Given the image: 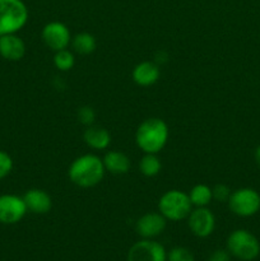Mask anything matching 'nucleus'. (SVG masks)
<instances>
[{
    "instance_id": "obj_1",
    "label": "nucleus",
    "mask_w": 260,
    "mask_h": 261,
    "mask_svg": "<svg viewBox=\"0 0 260 261\" xmlns=\"http://www.w3.org/2000/svg\"><path fill=\"white\" fill-rule=\"evenodd\" d=\"M106 168L103 161L98 155L87 153L79 155L68 168L69 180L79 188L88 189L97 186L105 177Z\"/></svg>"
},
{
    "instance_id": "obj_2",
    "label": "nucleus",
    "mask_w": 260,
    "mask_h": 261,
    "mask_svg": "<svg viewBox=\"0 0 260 261\" xmlns=\"http://www.w3.org/2000/svg\"><path fill=\"white\" fill-rule=\"evenodd\" d=\"M170 137L168 125L160 117H149L142 121L135 132V143L143 153L158 154L166 147Z\"/></svg>"
},
{
    "instance_id": "obj_3",
    "label": "nucleus",
    "mask_w": 260,
    "mask_h": 261,
    "mask_svg": "<svg viewBox=\"0 0 260 261\" xmlns=\"http://www.w3.org/2000/svg\"><path fill=\"white\" fill-rule=\"evenodd\" d=\"M28 17L23 0H0V36L19 32L27 24Z\"/></svg>"
},
{
    "instance_id": "obj_4",
    "label": "nucleus",
    "mask_w": 260,
    "mask_h": 261,
    "mask_svg": "<svg viewBox=\"0 0 260 261\" xmlns=\"http://www.w3.org/2000/svg\"><path fill=\"white\" fill-rule=\"evenodd\" d=\"M193 211L189 195L181 190H168L158 200V212L167 221L178 222L186 219Z\"/></svg>"
},
{
    "instance_id": "obj_5",
    "label": "nucleus",
    "mask_w": 260,
    "mask_h": 261,
    "mask_svg": "<svg viewBox=\"0 0 260 261\" xmlns=\"http://www.w3.org/2000/svg\"><path fill=\"white\" fill-rule=\"evenodd\" d=\"M227 250L241 261H252L260 255V242L254 233L247 229H235L227 237Z\"/></svg>"
},
{
    "instance_id": "obj_6",
    "label": "nucleus",
    "mask_w": 260,
    "mask_h": 261,
    "mask_svg": "<svg viewBox=\"0 0 260 261\" xmlns=\"http://www.w3.org/2000/svg\"><path fill=\"white\" fill-rule=\"evenodd\" d=\"M227 204L235 216L249 218L260 211V194L252 188H240L232 191Z\"/></svg>"
},
{
    "instance_id": "obj_7",
    "label": "nucleus",
    "mask_w": 260,
    "mask_h": 261,
    "mask_svg": "<svg viewBox=\"0 0 260 261\" xmlns=\"http://www.w3.org/2000/svg\"><path fill=\"white\" fill-rule=\"evenodd\" d=\"M126 261H167V251L158 241L142 239L130 247Z\"/></svg>"
},
{
    "instance_id": "obj_8",
    "label": "nucleus",
    "mask_w": 260,
    "mask_h": 261,
    "mask_svg": "<svg viewBox=\"0 0 260 261\" xmlns=\"http://www.w3.org/2000/svg\"><path fill=\"white\" fill-rule=\"evenodd\" d=\"M41 37L43 43L55 53L68 48L71 43V33L68 25L59 20H53L43 25Z\"/></svg>"
},
{
    "instance_id": "obj_9",
    "label": "nucleus",
    "mask_w": 260,
    "mask_h": 261,
    "mask_svg": "<svg viewBox=\"0 0 260 261\" xmlns=\"http://www.w3.org/2000/svg\"><path fill=\"white\" fill-rule=\"evenodd\" d=\"M186 219L191 233L199 239L209 237L216 228V217L206 206H196L190 212Z\"/></svg>"
},
{
    "instance_id": "obj_10",
    "label": "nucleus",
    "mask_w": 260,
    "mask_h": 261,
    "mask_svg": "<svg viewBox=\"0 0 260 261\" xmlns=\"http://www.w3.org/2000/svg\"><path fill=\"white\" fill-rule=\"evenodd\" d=\"M23 196L14 194H3L0 195V223L15 224L22 221L27 214Z\"/></svg>"
},
{
    "instance_id": "obj_11",
    "label": "nucleus",
    "mask_w": 260,
    "mask_h": 261,
    "mask_svg": "<svg viewBox=\"0 0 260 261\" xmlns=\"http://www.w3.org/2000/svg\"><path fill=\"white\" fill-rule=\"evenodd\" d=\"M167 226V219L160 212H148L143 214L135 223V231L142 239L154 240L163 233Z\"/></svg>"
},
{
    "instance_id": "obj_12",
    "label": "nucleus",
    "mask_w": 260,
    "mask_h": 261,
    "mask_svg": "<svg viewBox=\"0 0 260 261\" xmlns=\"http://www.w3.org/2000/svg\"><path fill=\"white\" fill-rule=\"evenodd\" d=\"M25 55V43L17 33L0 36V56L8 61H19Z\"/></svg>"
},
{
    "instance_id": "obj_13",
    "label": "nucleus",
    "mask_w": 260,
    "mask_h": 261,
    "mask_svg": "<svg viewBox=\"0 0 260 261\" xmlns=\"http://www.w3.org/2000/svg\"><path fill=\"white\" fill-rule=\"evenodd\" d=\"M27 211L33 214H46L53 208V199L42 189H30L23 195Z\"/></svg>"
},
{
    "instance_id": "obj_14",
    "label": "nucleus",
    "mask_w": 260,
    "mask_h": 261,
    "mask_svg": "<svg viewBox=\"0 0 260 261\" xmlns=\"http://www.w3.org/2000/svg\"><path fill=\"white\" fill-rule=\"evenodd\" d=\"M161 76V69L153 61H142L132 71V78L140 87H150L157 83Z\"/></svg>"
},
{
    "instance_id": "obj_15",
    "label": "nucleus",
    "mask_w": 260,
    "mask_h": 261,
    "mask_svg": "<svg viewBox=\"0 0 260 261\" xmlns=\"http://www.w3.org/2000/svg\"><path fill=\"white\" fill-rule=\"evenodd\" d=\"M84 143L94 150H105L111 144V134L109 130L101 126H87L83 134Z\"/></svg>"
},
{
    "instance_id": "obj_16",
    "label": "nucleus",
    "mask_w": 260,
    "mask_h": 261,
    "mask_svg": "<svg viewBox=\"0 0 260 261\" xmlns=\"http://www.w3.org/2000/svg\"><path fill=\"white\" fill-rule=\"evenodd\" d=\"M106 171L112 175H125L130 170V158L120 150H109L102 158Z\"/></svg>"
},
{
    "instance_id": "obj_17",
    "label": "nucleus",
    "mask_w": 260,
    "mask_h": 261,
    "mask_svg": "<svg viewBox=\"0 0 260 261\" xmlns=\"http://www.w3.org/2000/svg\"><path fill=\"white\" fill-rule=\"evenodd\" d=\"M71 46L75 53L81 54V55H89L96 50L97 41L92 33L81 32L71 37Z\"/></svg>"
},
{
    "instance_id": "obj_18",
    "label": "nucleus",
    "mask_w": 260,
    "mask_h": 261,
    "mask_svg": "<svg viewBox=\"0 0 260 261\" xmlns=\"http://www.w3.org/2000/svg\"><path fill=\"white\" fill-rule=\"evenodd\" d=\"M193 206H208L213 200V191L205 184H198L193 186L191 190L188 193Z\"/></svg>"
},
{
    "instance_id": "obj_19",
    "label": "nucleus",
    "mask_w": 260,
    "mask_h": 261,
    "mask_svg": "<svg viewBox=\"0 0 260 261\" xmlns=\"http://www.w3.org/2000/svg\"><path fill=\"white\" fill-rule=\"evenodd\" d=\"M161 168H162V163H161L157 154L144 153V155H143L139 162V171L143 176L154 177L161 172Z\"/></svg>"
},
{
    "instance_id": "obj_20",
    "label": "nucleus",
    "mask_w": 260,
    "mask_h": 261,
    "mask_svg": "<svg viewBox=\"0 0 260 261\" xmlns=\"http://www.w3.org/2000/svg\"><path fill=\"white\" fill-rule=\"evenodd\" d=\"M54 65L60 71H69L75 65V56L68 48L56 51L54 55Z\"/></svg>"
},
{
    "instance_id": "obj_21",
    "label": "nucleus",
    "mask_w": 260,
    "mask_h": 261,
    "mask_svg": "<svg viewBox=\"0 0 260 261\" xmlns=\"http://www.w3.org/2000/svg\"><path fill=\"white\" fill-rule=\"evenodd\" d=\"M167 261H195V257L186 247L176 246L167 252Z\"/></svg>"
},
{
    "instance_id": "obj_22",
    "label": "nucleus",
    "mask_w": 260,
    "mask_h": 261,
    "mask_svg": "<svg viewBox=\"0 0 260 261\" xmlns=\"http://www.w3.org/2000/svg\"><path fill=\"white\" fill-rule=\"evenodd\" d=\"M13 158L4 150H0V180L7 177L13 170Z\"/></svg>"
},
{
    "instance_id": "obj_23",
    "label": "nucleus",
    "mask_w": 260,
    "mask_h": 261,
    "mask_svg": "<svg viewBox=\"0 0 260 261\" xmlns=\"http://www.w3.org/2000/svg\"><path fill=\"white\" fill-rule=\"evenodd\" d=\"M78 120L81 124L91 126L96 120V111L89 106H83L78 110Z\"/></svg>"
},
{
    "instance_id": "obj_24",
    "label": "nucleus",
    "mask_w": 260,
    "mask_h": 261,
    "mask_svg": "<svg viewBox=\"0 0 260 261\" xmlns=\"http://www.w3.org/2000/svg\"><path fill=\"white\" fill-rule=\"evenodd\" d=\"M213 199L214 200L219 201V203H227L231 196L232 190L226 185V184H217L213 189Z\"/></svg>"
},
{
    "instance_id": "obj_25",
    "label": "nucleus",
    "mask_w": 260,
    "mask_h": 261,
    "mask_svg": "<svg viewBox=\"0 0 260 261\" xmlns=\"http://www.w3.org/2000/svg\"><path fill=\"white\" fill-rule=\"evenodd\" d=\"M231 260V254L228 250H214L211 255H209L208 261H229Z\"/></svg>"
},
{
    "instance_id": "obj_26",
    "label": "nucleus",
    "mask_w": 260,
    "mask_h": 261,
    "mask_svg": "<svg viewBox=\"0 0 260 261\" xmlns=\"http://www.w3.org/2000/svg\"><path fill=\"white\" fill-rule=\"evenodd\" d=\"M254 158H255V162H256V165L260 167V145H257V148L255 149Z\"/></svg>"
}]
</instances>
